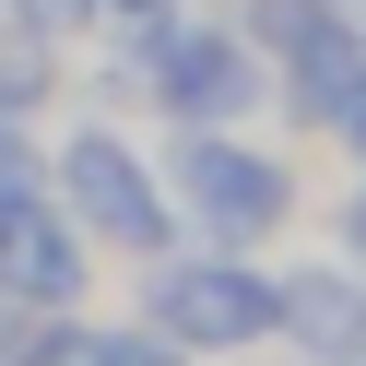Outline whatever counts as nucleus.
I'll return each mask as SVG.
<instances>
[{
    "instance_id": "2",
    "label": "nucleus",
    "mask_w": 366,
    "mask_h": 366,
    "mask_svg": "<svg viewBox=\"0 0 366 366\" xmlns=\"http://www.w3.org/2000/svg\"><path fill=\"white\" fill-rule=\"evenodd\" d=\"M119 95H154L177 130H237L272 95V59L248 48V24H189V12H142L119 59Z\"/></svg>"
},
{
    "instance_id": "7",
    "label": "nucleus",
    "mask_w": 366,
    "mask_h": 366,
    "mask_svg": "<svg viewBox=\"0 0 366 366\" xmlns=\"http://www.w3.org/2000/svg\"><path fill=\"white\" fill-rule=\"evenodd\" d=\"M272 95L295 107V130H331V142H342V130L366 119V48H355V36H342V24H319V36H295V48L272 59Z\"/></svg>"
},
{
    "instance_id": "4",
    "label": "nucleus",
    "mask_w": 366,
    "mask_h": 366,
    "mask_svg": "<svg viewBox=\"0 0 366 366\" xmlns=\"http://www.w3.org/2000/svg\"><path fill=\"white\" fill-rule=\"evenodd\" d=\"M59 213L83 224V237L107 248V260H166L177 248V201H166V166H154L130 130H107V119H83L71 142H59Z\"/></svg>"
},
{
    "instance_id": "1",
    "label": "nucleus",
    "mask_w": 366,
    "mask_h": 366,
    "mask_svg": "<svg viewBox=\"0 0 366 366\" xmlns=\"http://www.w3.org/2000/svg\"><path fill=\"white\" fill-rule=\"evenodd\" d=\"M130 284H142L130 319L166 331L189 366H248L272 331H284V284H272L260 248H201V237H177L166 260H142Z\"/></svg>"
},
{
    "instance_id": "10",
    "label": "nucleus",
    "mask_w": 366,
    "mask_h": 366,
    "mask_svg": "<svg viewBox=\"0 0 366 366\" xmlns=\"http://www.w3.org/2000/svg\"><path fill=\"white\" fill-rule=\"evenodd\" d=\"M12 189H36V142H24L12 119H0V201H12Z\"/></svg>"
},
{
    "instance_id": "9",
    "label": "nucleus",
    "mask_w": 366,
    "mask_h": 366,
    "mask_svg": "<svg viewBox=\"0 0 366 366\" xmlns=\"http://www.w3.org/2000/svg\"><path fill=\"white\" fill-rule=\"evenodd\" d=\"M331 248H342V260L366 272V177H355V189H342V201H331Z\"/></svg>"
},
{
    "instance_id": "3",
    "label": "nucleus",
    "mask_w": 366,
    "mask_h": 366,
    "mask_svg": "<svg viewBox=\"0 0 366 366\" xmlns=\"http://www.w3.org/2000/svg\"><path fill=\"white\" fill-rule=\"evenodd\" d=\"M166 201H177V237H201V248H272L295 213H307L295 166L272 142H248V130H177Z\"/></svg>"
},
{
    "instance_id": "8",
    "label": "nucleus",
    "mask_w": 366,
    "mask_h": 366,
    "mask_svg": "<svg viewBox=\"0 0 366 366\" xmlns=\"http://www.w3.org/2000/svg\"><path fill=\"white\" fill-rule=\"evenodd\" d=\"M12 12H24V36H36V48H71V36L95 24V0H12Z\"/></svg>"
},
{
    "instance_id": "6",
    "label": "nucleus",
    "mask_w": 366,
    "mask_h": 366,
    "mask_svg": "<svg viewBox=\"0 0 366 366\" xmlns=\"http://www.w3.org/2000/svg\"><path fill=\"white\" fill-rule=\"evenodd\" d=\"M284 284V355L295 366H366V272L342 260V248H319V260H284L272 272Z\"/></svg>"
},
{
    "instance_id": "11",
    "label": "nucleus",
    "mask_w": 366,
    "mask_h": 366,
    "mask_svg": "<svg viewBox=\"0 0 366 366\" xmlns=\"http://www.w3.org/2000/svg\"><path fill=\"white\" fill-rule=\"evenodd\" d=\"M107 24H142V12H177V0H95Z\"/></svg>"
},
{
    "instance_id": "12",
    "label": "nucleus",
    "mask_w": 366,
    "mask_h": 366,
    "mask_svg": "<svg viewBox=\"0 0 366 366\" xmlns=\"http://www.w3.org/2000/svg\"><path fill=\"white\" fill-rule=\"evenodd\" d=\"M331 24H342V36H355V48H366V0H331Z\"/></svg>"
},
{
    "instance_id": "13",
    "label": "nucleus",
    "mask_w": 366,
    "mask_h": 366,
    "mask_svg": "<svg viewBox=\"0 0 366 366\" xmlns=\"http://www.w3.org/2000/svg\"><path fill=\"white\" fill-rule=\"evenodd\" d=\"M342 154H355V177H366V119H355V130H342Z\"/></svg>"
},
{
    "instance_id": "5",
    "label": "nucleus",
    "mask_w": 366,
    "mask_h": 366,
    "mask_svg": "<svg viewBox=\"0 0 366 366\" xmlns=\"http://www.w3.org/2000/svg\"><path fill=\"white\" fill-rule=\"evenodd\" d=\"M83 295H95V237L48 189H12L0 201V307L48 319V307H83Z\"/></svg>"
}]
</instances>
